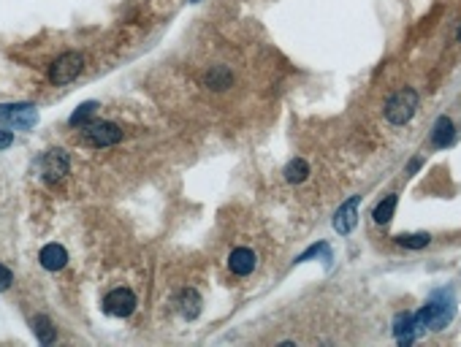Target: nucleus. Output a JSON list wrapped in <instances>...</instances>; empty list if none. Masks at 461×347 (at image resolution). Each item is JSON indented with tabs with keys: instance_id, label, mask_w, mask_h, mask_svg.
<instances>
[{
	"instance_id": "obj_1",
	"label": "nucleus",
	"mask_w": 461,
	"mask_h": 347,
	"mask_svg": "<svg viewBox=\"0 0 461 347\" xmlns=\"http://www.w3.org/2000/svg\"><path fill=\"white\" fill-rule=\"evenodd\" d=\"M415 317L424 328H431V331L448 328V323L453 320V293H448V290L431 293V299L415 312Z\"/></svg>"
},
{
	"instance_id": "obj_2",
	"label": "nucleus",
	"mask_w": 461,
	"mask_h": 347,
	"mask_svg": "<svg viewBox=\"0 0 461 347\" xmlns=\"http://www.w3.org/2000/svg\"><path fill=\"white\" fill-rule=\"evenodd\" d=\"M418 93L415 90H410V87H404L399 93H394L388 100H385V109H383V114H385V120L388 123H394V125H404V123H410L412 120V114L418 112Z\"/></svg>"
},
{
	"instance_id": "obj_3",
	"label": "nucleus",
	"mask_w": 461,
	"mask_h": 347,
	"mask_svg": "<svg viewBox=\"0 0 461 347\" xmlns=\"http://www.w3.org/2000/svg\"><path fill=\"white\" fill-rule=\"evenodd\" d=\"M82 68H85V57L79 55V52H65L60 55L52 68H49V82L52 84H68V82H73L79 73H82Z\"/></svg>"
},
{
	"instance_id": "obj_4",
	"label": "nucleus",
	"mask_w": 461,
	"mask_h": 347,
	"mask_svg": "<svg viewBox=\"0 0 461 347\" xmlns=\"http://www.w3.org/2000/svg\"><path fill=\"white\" fill-rule=\"evenodd\" d=\"M0 123L14 130H28L38 123V112L31 103H11V106H0Z\"/></svg>"
},
{
	"instance_id": "obj_5",
	"label": "nucleus",
	"mask_w": 461,
	"mask_h": 347,
	"mask_svg": "<svg viewBox=\"0 0 461 347\" xmlns=\"http://www.w3.org/2000/svg\"><path fill=\"white\" fill-rule=\"evenodd\" d=\"M103 310L112 317H128L136 310V296L130 287H114L106 299H103Z\"/></svg>"
},
{
	"instance_id": "obj_6",
	"label": "nucleus",
	"mask_w": 461,
	"mask_h": 347,
	"mask_svg": "<svg viewBox=\"0 0 461 347\" xmlns=\"http://www.w3.org/2000/svg\"><path fill=\"white\" fill-rule=\"evenodd\" d=\"M85 136L95 147H112V144H117L123 139V130L114 123H87L85 125Z\"/></svg>"
},
{
	"instance_id": "obj_7",
	"label": "nucleus",
	"mask_w": 461,
	"mask_h": 347,
	"mask_svg": "<svg viewBox=\"0 0 461 347\" xmlns=\"http://www.w3.org/2000/svg\"><path fill=\"white\" fill-rule=\"evenodd\" d=\"M41 174L49 185L60 182L62 177L68 174V155L62 150H49L44 158H41Z\"/></svg>"
},
{
	"instance_id": "obj_8",
	"label": "nucleus",
	"mask_w": 461,
	"mask_h": 347,
	"mask_svg": "<svg viewBox=\"0 0 461 347\" xmlns=\"http://www.w3.org/2000/svg\"><path fill=\"white\" fill-rule=\"evenodd\" d=\"M424 331H426V328L418 323V317L412 315V312H401V315H397V320H394V334H397V342H399L401 347L412 345L415 337L424 334Z\"/></svg>"
},
{
	"instance_id": "obj_9",
	"label": "nucleus",
	"mask_w": 461,
	"mask_h": 347,
	"mask_svg": "<svg viewBox=\"0 0 461 347\" xmlns=\"http://www.w3.org/2000/svg\"><path fill=\"white\" fill-rule=\"evenodd\" d=\"M358 204H361V198L353 195V198H347L337 209V215H334V231H337V233L347 236V233L358 225Z\"/></svg>"
},
{
	"instance_id": "obj_10",
	"label": "nucleus",
	"mask_w": 461,
	"mask_h": 347,
	"mask_svg": "<svg viewBox=\"0 0 461 347\" xmlns=\"http://www.w3.org/2000/svg\"><path fill=\"white\" fill-rule=\"evenodd\" d=\"M228 269H231L236 277L252 274V269H255V253L247 250V247H236V250L231 253V258H228Z\"/></svg>"
},
{
	"instance_id": "obj_11",
	"label": "nucleus",
	"mask_w": 461,
	"mask_h": 347,
	"mask_svg": "<svg viewBox=\"0 0 461 347\" xmlns=\"http://www.w3.org/2000/svg\"><path fill=\"white\" fill-rule=\"evenodd\" d=\"M453 139H456V127L451 123V117H440L431 127V144L437 150H445V147L453 144Z\"/></svg>"
},
{
	"instance_id": "obj_12",
	"label": "nucleus",
	"mask_w": 461,
	"mask_h": 347,
	"mask_svg": "<svg viewBox=\"0 0 461 347\" xmlns=\"http://www.w3.org/2000/svg\"><path fill=\"white\" fill-rule=\"evenodd\" d=\"M177 307H180V315L182 317L195 320V317L201 315V296H198V290H193V287L180 290V296H177Z\"/></svg>"
},
{
	"instance_id": "obj_13",
	"label": "nucleus",
	"mask_w": 461,
	"mask_h": 347,
	"mask_svg": "<svg viewBox=\"0 0 461 347\" xmlns=\"http://www.w3.org/2000/svg\"><path fill=\"white\" fill-rule=\"evenodd\" d=\"M38 260H41V266L46 272H60L62 266L68 263V253H65V247H60V244H46L41 250V255H38Z\"/></svg>"
},
{
	"instance_id": "obj_14",
	"label": "nucleus",
	"mask_w": 461,
	"mask_h": 347,
	"mask_svg": "<svg viewBox=\"0 0 461 347\" xmlns=\"http://www.w3.org/2000/svg\"><path fill=\"white\" fill-rule=\"evenodd\" d=\"M33 331H35V337H38V342H41V345H52V342H55V337H58V331H55L52 320H49L46 315L33 317Z\"/></svg>"
},
{
	"instance_id": "obj_15",
	"label": "nucleus",
	"mask_w": 461,
	"mask_h": 347,
	"mask_svg": "<svg viewBox=\"0 0 461 347\" xmlns=\"http://www.w3.org/2000/svg\"><path fill=\"white\" fill-rule=\"evenodd\" d=\"M397 201H399V198L391 193V195H385V198H383V201L374 206V215H372V217H374V222H377V225H388V222H391L394 212H397Z\"/></svg>"
},
{
	"instance_id": "obj_16",
	"label": "nucleus",
	"mask_w": 461,
	"mask_h": 347,
	"mask_svg": "<svg viewBox=\"0 0 461 347\" xmlns=\"http://www.w3.org/2000/svg\"><path fill=\"white\" fill-rule=\"evenodd\" d=\"M307 177H309L307 160L296 158V160H290V163L285 166V179H288L290 185H299V182H304Z\"/></svg>"
},
{
	"instance_id": "obj_17",
	"label": "nucleus",
	"mask_w": 461,
	"mask_h": 347,
	"mask_svg": "<svg viewBox=\"0 0 461 347\" xmlns=\"http://www.w3.org/2000/svg\"><path fill=\"white\" fill-rule=\"evenodd\" d=\"M429 233H399L397 236V244L407 247V250H424V247H429Z\"/></svg>"
},
{
	"instance_id": "obj_18",
	"label": "nucleus",
	"mask_w": 461,
	"mask_h": 347,
	"mask_svg": "<svg viewBox=\"0 0 461 347\" xmlns=\"http://www.w3.org/2000/svg\"><path fill=\"white\" fill-rule=\"evenodd\" d=\"M95 109H98V103H92V100L82 103V106H79V109L71 114V120H68V123H71L73 127H76V125H87V123L92 120V114H95Z\"/></svg>"
},
{
	"instance_id": "obj_19",
	"label": "nucleus",
	"mask_w": 461,
	"mask_h": 347,
	"mask_svg": "<svg viewBox=\"0 0 461 347\" xmlns=\"http://www.w3.org/2000/svg\"><path fill=\"white\" fill-rule=\"evenodd\" d=\"M207 84H209L212 90H225V87L231 84V73H228L225 68H215V71L207 73Z\"/></svg>"
},
{
	"instance_id": "obj_20",
	"label": "nucleus",
	"mask_w": 461,
	"mask_h": 347,
	"mask_svg": "<svg viewBox=\"0 0 461 347\" xmlns=\"http://www.w3.org/2000/svg\"><path fill=\"white\" fill-rule=\"evenodd\" d=\"M315 255H329V247H326V244H315V247H309L307 253L299 255V258H296V263H304V260L315 258Z\"/></svg>"
},
{
	"instance_id": "obj_21",
	"label": "nucleus",
	"mask_w": 461,
	"mask_h": 347,
	"mask_svg": "<svg viewBox=\"0 0 461 347\" xmlns=\"http://www.w3.org/2000/svg\"><path fill=\"white\" fill-rule=\"evenodd\" d=\"M11 280H14V277H11V272H8L6 266H0V293H3V290H8Z\"/></svg>"
},
{
	"instance_id": "obj_22",
	"label": "nucleus",
	"mask_w": 461,
	"mask_h": 347,
	"mask_svg": "<svg viewBox=\"0 0 461 347\" xmlns=\"http://www.w3.org/2000/svg\"><path fill=\"white\" fill-rule=\"evenodd\" d=\"M14 141V133H8V130H0V147H8Z\"/></svg>"
},
{
	"instance_id": "obj_23",
	"label": "nucleus",
	"mask_w": 461,
	"mask_h": 347,
	"mask_svg": "<svg viewBox=\"0 0 461 347\" xmlns=\"http://www.w3.org/2000/svg\"><path fill=\"white\" fill-rule=\"evenodd\" d=\"M459 41H461V28H459Z\"/></svg>"
},
{
	"instance_id": "obj_24",
	"label": "nucleus",
	"mask_w": 461,
	"mask_h": 347,
	"mask_svg": "<svg viewBox=\"0 0 461 347\" xmlns=\"http://www.w3.org/2000/svg\"><path fill=\"white\" fill-rule=\"evenodd\" d=\"M193 3H195V0H193Z\"/></svg>"
}]
</instances>
